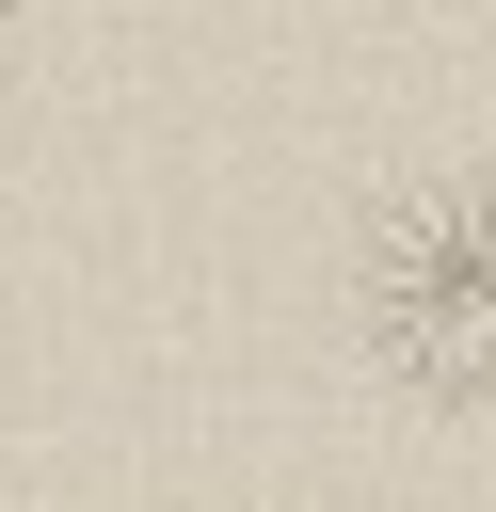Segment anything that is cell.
Returning <instances> with one entry per match:
<instances>
[{
  "label": "cell",
  "mask_w": 496,
  "mask_h": 512,
  "mask_svg": "<svg viewBox=\"0 0 496 512\" xmlns=\"http://www.w3.org/2000/svg\"><path fill=\"white\" fill-rule=\"evenodd\" d=\"M352 320H368V352H384L400 400H432V416H480L496 400V176L480 160L368 208Z\"/></svg>",
  "instance_id": "1"
},
{
  "label": "cell",
  "mask_w": 496,
  "mask_h": 512,
  "mask_svg": "<svg viewBox=\"0 0 496 512\" xmlns=\"http://www.w3.org/2000/svg\"><path fill=\"white\" fill-rule=\"evenodd\" d=\"M16 48H32V0H0V80H16Z\"/></svg>",
  "instance_id": "2"
}]
</instances>
